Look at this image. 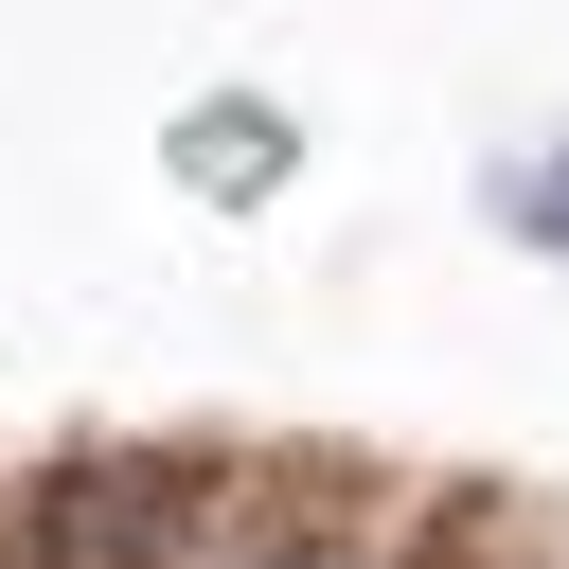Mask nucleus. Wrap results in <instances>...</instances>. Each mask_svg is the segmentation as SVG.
I'll use <instances>...</instances> for the list:
<instances>
[{
    "mask_svg": "<svg viewBox=\"0 0 569 569\" xmlns=\"http://www.w3.org/2000/svg\"><path fill=\"white\" fill-rule=\"evenodd\" d=\"M178 160H196V196H267L284 178V107H196Z\"/></svg>",
    "mask_w": 569,
    "mask_h": 569,
    "instance_id": "f257e3e1",
    "label": "nucleus"
},
{
    "mask_svg": "<svg viewBox=\"0 0 569 569\" xmlns=\"http://www.w3.org/2000/svg\"><path fill=\"white\" fill-rule=\"evenodd\" d=\"M498 213H516L533 249H569V160H551V178H498Z\"/></svg>",
    "mask_w": 569,
    "mask_h": 569,
    "instance_id": "f03ea898",
    "label": "nucleus"
}]
</instances>
